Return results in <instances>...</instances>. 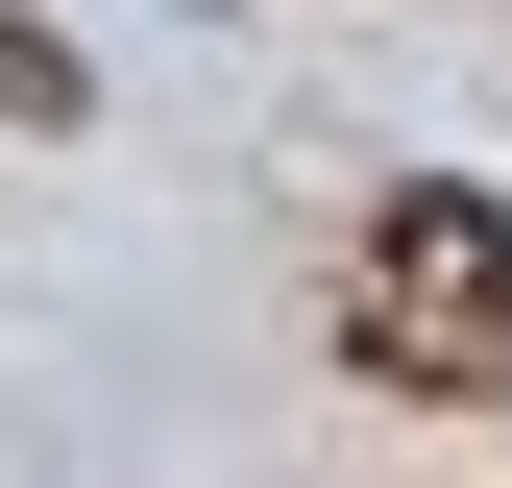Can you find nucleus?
<instances>
[{
  "label": "nucleus",
  "instance_id": "nucleus-1",
  "mask_svg": "<svg viewBox=\"0 0 512 488\" xmlns=\"http://www.w3.org/2000/svg\"><path fill=\"white\" fill-rule=\"evenodd\" d=\"M342 342H366V391H512V220L488 196H391L366 269H342Z\"/></svg>",
  "mask_w": 512,
  "mask_h": 488
}]
</instances>
